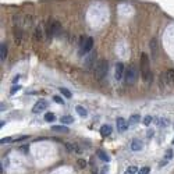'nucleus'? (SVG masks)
Segmentation results:
<instances>
[{
	"label": "nucleus",
	"instance_id": "19",
	"mask_svg": "<svg viewBox=\"0 0 174 174\" xmlns=\"http://www.w3.org/2000/svg\"><path fill=\"white\" fill-rule=\"evenodd\" d=\"M98 156H99L100 160L104 161V163H109V161H110V156H109L104 151H98Z\"/></svg>",
	"mask_w": 174,
	"mask_h": 174
},
{
	"label": "nucleus",
	"instance_id": "14",
	"mask_svg": "<svg viewBox=\"0 0 174 174\" xmlns=\"http://www.w3.org/2000/svg\"><path fill=\"white\" fill-rule=\"evenodd\" d=\"M156 125L157 127H169L170 125V120L166 119V117H160V119H156Z\"/></svg>",
	"mask_w": 174,
	"mask_h": 174
},
{
	"label": "nucleus",
	"instance_id": "38",
	"mask_svg": "<svg viewBox=\"0 0 174 174\" xmlns=\"http://www.w3.org/2000/svg\"><path fill=\"white\" fill-rule=\"evenodd\" d=\"M173 144H174V138H173Z\"/></svg>",
	"mask_w": 174,
	"mask_h": 174
},
{
	"label": "nucleus",
	"instance_id": "2",
	"mask_svg": "<svg viewBox=\"0 0 174 174\" xmlns=\"http://www.w3.org/2000/svg\"><path fill=\"white\" fill-rule=\"evenodd\" d=\"M136 78H138V70H136L135 66H128L125 68V72H124V81L127 84H134Z\"/></svg>",
	"mask_w": 174,
	"mask_h": 174
},
{
	"label": "nucleus",
	"instance_id": "10",
	"mask_svg": "<svg viewBox=\"0 0 174 174\" xmlns=\"http://www.w3.org/2000/svg\"><path fill=\"white\" fill-rule=\"evenodd\" d=\"M64 146H66V149H67L68 152H71V153H81V148H79L77 144L67 142L66 145H64Z\"/></svg>",
	"mask_w": 174,
	"mask_h": 174
},
{
	"label": "nucleus",
	"instance_id": "36",
	"mask_svg": "<svg viewBox=\"0 0 174 174\" xmlns=\"http://www.w3.org/2000/svg\"><path fill=\"white\" fill-rule=\"evenodd\" d=\"M148 136H153V131H152V129H151V131L148 132Z\"/></svg>",
	"mask_w": 174,
	"mask_h": 174
},
{
	"label": "nucleus",
	"instance_id": "4",
	"mask_svg": "<svg viewBox=\"0 0 174 174\" xmlns=\"http://www.w3.org/2000/svg\"><path fill=\"white\" fill-rule=\"evenodd\" d=\"M94 47V39L92 38H85L84 40H81V49H79V54H86L89 53Z\"/></svg>",
	"mask_w": 174,
	"mask_h": 174
},
{
	"label": "nucleus",
	"instance_id": "20",
	"mask_svg": "<svg viewBox=\"0 0 174 174\" xmlns=\"http://www.w3.org/2000/svg\"><path fill=\"white\" fill-rule=\"evenodd\" d=\"M59 91H60V94H61V95L64 96V98H67V99H71V98H72V94H71V91H68L67 88H63V86H61V88H60Z\"/></svg>",
	"mask_w": 174,
	"mask_h": 174
},
{
	"label": "nucleus",
	"instance_id": "6",
	"mask_svg": "<svg viewBox=\"0 0 174 174\" xmlns=\"http://www.w3.org/2000/svg\"><path fill=\"white\" fill-rule=\"evenodd\" d=\"M13 34H14V38H15V40H17V43H21V40L24 38V31L21 29V27H20V25H14Z\"/></svg>",
	"mask_w": 174,
	"mask_h": 174
},
{
	"label": "nucleus",
	"instance_id": "33",
	"mask_svg": "<svg viewBox=\"0 0 174 174\" xmlns=\"http://www.w3.org/2000/svg\"><path fill=\"white\" fill-rule=\"evenodd\" d=\"M169 163V160H166V159H163V160H161L160 161V163H159V167H164V166L166 164H167Z\"/></svg>",
	"mask_w": 174,
	"mask_h": 174
},
{
	"label": "nucleus",
	"instance_id": "21",
	"mask_svg": "<svg viewBox=\"0 0 174 174\" xmlns=\"http://www.w3.org/2000/svg\"><path fill=\"white\" fill-rule=\"evenodd\" d=\"M75 110H77V113H78L81 117H86L88 116V110L85 107H82V106H77Z\"/></svg>",
	"mask_w": 174,
	"mask_h": 174
},
{
	"label": "nucleus",
	"instance_id": "9",
	"mask_svg": "<svg viewBox=\"0 0 174 174\" xmlns=\"http://www.w3.org/2000/svg\"><path fill=\"white\" fill-rule=\"evenodd\" d=\"M116 124H117V129H119L120 132H124V131L128 129V124L125 123V120L123 119V117H119L117 121H116Z\"/></svg>",
	"mask_w": 174,
	"mask_h": 174
},
{
	"label": "nucleus",
	"instance_id": "8",
	"mask_svg": "<svg viewBox=\"0 0 174 174\" xmlns=\"http://www.w3.org/2000/svg\"><path fill=\"white\" fill-rule=\"evenodd\" d=\"M124 72H125L124 64H123V63H117V64H116V71H114L116 79H121V78H123V77H124Z\"/></svg>",
	"mask_w": 174,
	"mask_h": 174
},
{
	"label": "nucleus",
	"instance_id": "7",
	"mask_svg": "<svg viewBox=\"0 0 174 174\" xmlns=\"http://www.w3.org/2000/svg\"><path fill=\"white\" fill-rule=\"evenodd\" d=\"M46 106H47L46 100H45V99H40V100H38V102L35 103V106H34V109H32V111H34V113H40V111L45 110Z\"/></svg>",
	"mask_w": 174,
	"mask_h": 174
},
{
	"label": "nucleus",
	"instance_id": "28",
	"mask_svg": "<svg viewBox=\"0 0 174 174\" xmlns=\"http://www.w3.org/2000/svg\"><path fill=\"white\" fill-rule=\"evenodd\" d=\"M53 100L56 103H59V104H64V100H63L61 96H53Z\"/></svg>",
	"mask_w": 174,
	"mask_h": 174
},
{
	"label": "nucleus",
	"instance_id": "22",
	"mask_svg": "<svg viewBox=\"0 0 174 174\" xmlns=\"http://www.w3.org/2000/svg\"><path fill=\"white\" fill-rule=\"evenodd\" d=\"M139 119H141L139 114H132L131 117H129V124H131V125L138 124V123H139Z\"/></svg>",
	"mask_w": 174,
	"mask_h": 174
},
{
	"label": "nucleus",
	"instance_id": "26",
	"mask_svg": "<svg viewBox=\"0 0 174 174\" xmlns=\"http://www.w3.org/2000/svg\"><path fill=\"white\" fill-rule=\"evenodd\" d=\"M20 89H21V85H17V84H15V86H13V88L10 89V94H11V95H14L15 92H18Z\"/></svg>",
	"mask_w": 174,
	"mask_h": 174
},
{
	"label": "nucleus",
	"instance_id": "23",
	"mask_svg": "<svg viewBox=\"0 0 174 174\" xmlns=\"http://www.w3.org/2000/svg\"><path fill=\"white\" fill-rule=\"evenodd\" d=\"M60 121H61L63 124H71V123H74V119H72L71 116H63L61 119H60Z\"/></svg>",
	"mask_w": 174,
	"mask_h": 174
},
{
	"label": "nucleus",
	"instance_id": "31",
	"mask_svg": "<svg viewBox=\"0 0 174 174\" xmlns=\"http://www.w3.org/2000/svg\"><path fill=\"white\" fill-rule=\"evenodd\" d=\"M77 164H78V167H81V169H85V166H86V161H85L84 159H79L78 161H77Z\"/></svg>",
	"mask_w": 174,
	"mask_h": 174
},
{
	"label": "nucleus",
	"instance_id": "15",
	"mask_svg": "<svg viewBox=\"0 0 174 174\" xmlns=\"http://www.w3.org/2000/svg\"><path fill=\"white\" fill-rule=\"evenodd\" d=\"M34 39L36 42H42V27L38 25L35 28V32H34Z\"/></svg>",
	"mask_w": 174,
	"mask_h": 174
},
{
	"label": "nucleus",
	"instance_id": "12",
	"mask_svg": "<svg viewBox=\"0 0 174 174\" xmlns=\"http://www.w3.org/2000/svg\"><path fill=\"white\" fill-rule=\"evenodd\" d=\"M142 148H144V144H142V141H139V139H134L131 142V149L134 152H139V151H142Z\"/></svg>",
	"mask_w": 174,
	"mask_h": 174
},
{
	"label": "nucleus",
	"instance_id": "34",
	"mask_svg": "<svg viewBox=\"0 0 174 174\" xmlns=\"http://www.w3.org/2000/svg\"><path fill=\"white\" fill-rule=\"evenodd\" d=\"M0 110H2V111H3V110H6V104H4V103L0 104Z\"/></svg>",
	"mask_w": 174,
	"mask_h": 174
},
{
	"label": "nucleus",
	"instance_id": "16",
	"mask_svg": "<svg viewBox=\"0 0 174 174\" xmlns=\"http://www.w3.org/2000/svg\"><path fill=\"white\" fill-rule=\"evenodd\" d=\"M100 134H102V136H107L111 134V127L109 124H104L100 127Z\"/></svg>",
	"mask_w": 174,
	"mask_h": 174
},
{
	"label": "nucleus",
	"instance_id": "3",
	"mask_svg": "<svg viewBox=\"0 0 174 174\" xmlns=\"http://www.w3.org/2000/svg\"><path fill=\"white\" fill-rule=\"evenodd\" d=\"M107 70H109V64L106 60H102V61H99L98 63V66H96L95 68V75H96V78L98 79H102L106 77L107 74Z\"/></svg>",
	"mask_w": 174,
	"mask_h": 174
},
{
	"label": "nucleus",
	"instance_id": "35",
	"mask_svg": "<svg viewBox=\"0 0 174 174\" xmlns=\"http://www.w3.org/2000/svg\"><path fill=\"white\" fill-rule=\"evenodd\" d=\"M18 78H20V75H17V77H15V78L13 79V84H15V82H17V81H18Z\"/></svg>",
	"mask_w": 174,
	"mask_h": 174
},
{
	"label": "nucleus",
	"instance_id": "27",
	"mask_svg": "<svg viewBox=\"0 0 174 174\" xmlns=\"http://www.w3.org/2000/svg\"><path fill=\"white\" fill-rule=\"evenodd\" d=\"M152 123V116H145L144 117V124L145 125H149Z\"/></svg>",
	"mask_w": 174,
	"mask_h": 174
},
{
	"label": "nucleus",
	"instance_id": "11",
	"mask_svg": "<svg viewBox=\"0 0 174 174\" xmlns=\"http://www.w3.org/2000/svg\"><path fill=\"white\" fill-rule=\"evenodd\" d=\"M149 46H151V50H152L153 59H156V57H157V52H159V45H157V40L153 38V39L151 40V43H149Z\"/></svg>",
	"mask_w": 174,
	"mask_h": 174
},
{
	"label": "nucleus",
	"instance_id": "29",
	"mask_svg": "<svg viewBox=\"0 0 174 174\" xmlns=\"http://www.w3.org/2000/svg\"><path fill=\"white\" fill-rule=\"evenodd\" d=\"M173 155H174V153H173V151H171V149H169V151H167V153L164 155V159H166V160H170V159L173 157Z\"/></svg>",
	"mask_w": 174,
	"mask_h": 174
},
{
	"label": "nucleus",
	"instance_id": "13",
	"mask_svg": "<svg viewBox=\"0 0 174 174\" xmlns=\"http://www.w3.org/2000/svg\"><path fill=\"white\" fill-rule=\"evenodd\" d=\"M95 60H96V54H95V53H92L89 57L85 60V67H86L88 70H91V68L94 67V64H95Z\"/></svg>",
	"mask_w": 174,
	"mask_h": 174
},
{
	"label": "nucleus",
	"instance_id": "18",
	"mask_svg": "<svg viewBox=\"0 0 174 174\" xmlns=\"http://www.w3.org/2000/svg\"><path fill=\"white\" fill-rule=\"evenodd\" d=\"M52 131L60 132V134H67V132H68V128L64 127V125H53V127H52Z\"/></svg>",
	"mask_w": 174,
	"mask_h": 174
},
{
	"label": "nucleus",
	"instance_id": "30",
	"mask_svg": "<svg viewBox=\"0 0 174 174\" xmlns=\"http://www.w3.org/2000/svg\"><path fill=\"white\" fill-rule=\"evenodd\" d=\"M149 171H151V167H142L138 171V174H149Z\"/></svg>",
	"mask_w": 174,
	"mask_h": 174
},
{
	"label": "nucleus",
	"instance_id": "5",
	"mask_svg": "<svg viewBox=\"0 0 174 174\" xmlns=\"http://www.w3.org/2000/svg\"><path fill=\"white\" fill-rule=\"evenodd\" d=\"M163 82L166 85H173L174 84V70L173 68L166 70V72L163 74Z\"/></svg>",
	"mask_w": 174,
	"mask_h": 174
},
{
	"label": "nucleus",
	"instance_id": "37",
	"mask_svg": "<svg viewBox=\"0 0 174 174\" xmlns=\"http://www.w3.org/2000/svg\"><path fill=\"white\" fill-rule=\"evenodd\" d=\"M21 151H25V153H27V151H28V146H22V148H21Z\"/></svg>",
	"mask_w": 174,
	"mask_h": 174
},
{
	"label": "nucleus",
	"instance_id": "25",
	"mask_svg": "<svg viewBox=\"0 0 174 174\" xmlns=\"http://www.w3.org/2000/svg\"><path fill=\"white\" fill-rule=\"evenodd\" d=\"M54 119H56V116L53 114V113H46V116H45V120L47 121V123H52V121H54Z\"/></svg>",
	"mask_w": 174,
	"mask_h": 174
},
{
	"label": "nucleus",
	"instance_id": "32",
	"mask_svg": "<svg viewBox=\"0 0 174 174\" xmlns=\"http://www.w3.org/2000/svg\"><path fill=\"white\" fill-rule=\"evenodd\" d=\"M9 142H11V138H9V136H6V138H2L0 139V144H9Z\"/></svg>",
	"mask_w": 174,
	"mask_h": 174
},
{
	"label": "nucleus",
	"instance_id": "24",
	"mask_svg": "<svg viewBox=\"0 0 174 174\" xmlns=\"http://www.w3.org/2000/svg\"><path fill=\"white\" fill-rule=\"evenodd\" d=\"M125 174H138V169H136V166H129V167L125 170Z\"/></svg>",
	"mask_w": 174,
	"mask_h": 174
},
{
	"label": "nucleus",
	"instance_id": "17",
	"mask_svg": "<svg viewBox=\"0 0 174 174\" xmlns=\"http://www.w3.org/2000/svg\"><path fill=\"white\" fill-rule=\"evenodd\" d=\"M6 57H7V45L6 43H2V45H0V60L4 61Z\"/></svg>",
	"mask_w": 174,
	"mask_h": 174
},
{
	"label": "nucleus",
	"instance_id": "1",
	"mask_svg": "<svg viewBox=\"0 0 174 174\" xmlns=\"http://www.w3.org/2000/svg\"><path fill=\"white\" fill-rule=\"evenodd\" d=\"M141 74L145 82L151 84L152 82V71H151V64H149V57L146 53L141 54Z\"/></svg>",
	"mask_w": 174,
	"mask_h": 174
}]
</instances>
